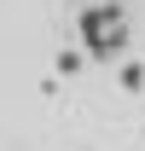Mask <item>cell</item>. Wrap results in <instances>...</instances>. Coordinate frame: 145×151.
<instances>
[{
  "mask_svg": "<svg viewBox=\"0 0 145 151\" xmlns=\"http://www.w3.org/2000/svg\"><path fill=\"white\" fill-rule=\"evenodd\" d=\"M81 41H87L93 58H110L128 47V12L122 6H87L81 12Z\"/></svg>",
  "mask_w": 145,
  "mask_h": 151,
  "instance_id": "6da1fadb",
  "label": "cell"
}]
</instances>
